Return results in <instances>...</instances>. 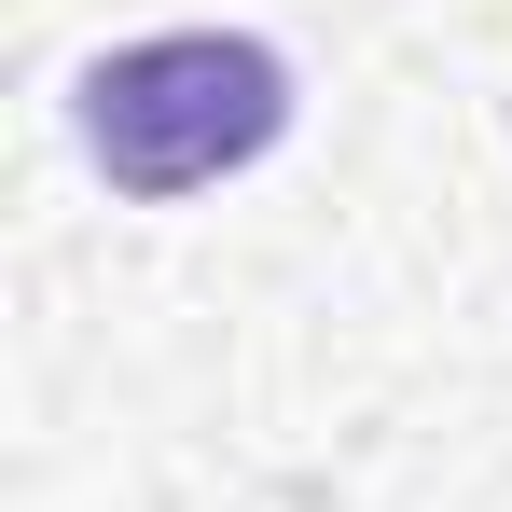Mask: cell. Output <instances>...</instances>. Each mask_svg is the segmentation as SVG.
I'll return each instance as SVG.
<instances>
[{"mask_svg":"<svg viewBox=\"0 0 512 512\" xmlns=\"http://www.w3.org/2000/svg\"><path fill=\"white\" fill-rule=\"evenodd\" d=\"M70 125H84V167L111 194L180 208V194L263 167L291 139V56L250 28H153V42H111L70 84Z\"/></svg>","mask_w":512,"mask_h":512,"instance_id":"obj_1","label":"cell"}]
</instances>
